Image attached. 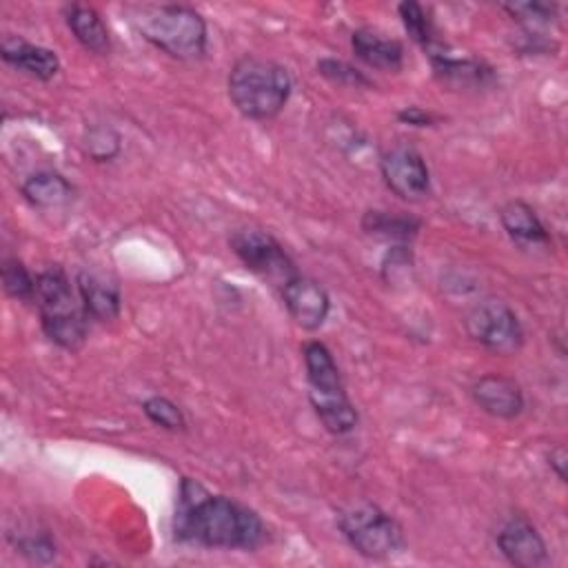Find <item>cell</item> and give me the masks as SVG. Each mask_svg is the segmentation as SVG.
I'll list each match as a JSON object with an SVG mask.
<instances>
[{
	"mask_svg": "<svg viewBox=\"0 0 568 568\" xmlns=\"http://www.w3.org/2000/svg\"><path fill=\"white\" fill-rule=\"evenodd\" d=\"M78 295L89 317L109 322L120 315V291L113 282L104 280L102 275L82 271L78 275Z\"/></svg>",
	"mask_w": 568,
	"mask_h": 568,
	"instance_id": "cell-16",
	"label": "cell"
},
{
	"mask_svg": "<svg viewBox=\"0 0 568 568\" xmlns=\"http://www.w3.org/2000/svg\"><path fill=\"white\" fill-rule=\"evenodd\" d=\"M337 526L355 552L368 559H388L404 550V530L377 504H351L337 515Z\"/></svg>",
	"mask_w": 568,
	"mask_h": 568,
	"instance_id": "cell-6",
	"label": "cell"
},
{
	"mask_svg": "<svg viewBox=\"0 0 568 568\" xmlns=\"http://www.w3.org/2000/svg\"><path fill=\"white\" fill-rule=\"evenodd\" d=\"M2 286H4V293L13 300H20V302L36 300V277L18 257L2 260Z\"/></svg>",
	"mask_w": 568,
	"mask_h": 568,
	"instance_id": "cell-22",
	"label": "cell"
},
{
	"mask_svg": "<svg viewBox=\"0 0 568 568\" xmlns=\"http://www.w3.org/2000/svg\"><path fill=\"white\" fill-rule=\"evenodd\" d=\"M548 459H550V466L555 468L557 477L561 481H566V450H564V446H557L555 450H550Z\"/></svg>",
	"mask_w": 568,
	"mask_h": 568,
	"instance_id": "cell-28",
	"label": "cell"
},
{
	"mask_svg": "<svg viewBox=\"0 0 568 568\" xmlns=\"http://www.w3.org/2000/svg\"><path fill=\"white\" fill-rule=\"evenodd\" d=\"M229 246L251 273L275 286L277 291H282L293 277L300 275L295 262L284 251V246L266 231L237 229L229 237Z\"/></svg>",
	"mask_w": 568,
	"mask_h": 568,
	"instance_id": "cell-7",
	"label": "cell"
},
{
	"mask_svg": "<svg viewBox=\"0 0 568 568\" xmlns=\"http://www.w3.org/2000/svg\"><path fill=\"white\" fill-rule=\"evenodd\" d=\"M504 11L513 16V20L521 22L528 33H537V27H546L557 18V4L548 2H508L501 4Z\"/></svg>",
	"mask_w": 568,
	"mask_h": 568,
	"instance_id": "cell-23",
	"label": "cell"
},
{
	"mask_svg": "<svg viewBox=\"0 0 568 568\" xmlns=\"http://www.w3.org/2000/svg\"><path fill=\"white\" fill-rule=\"evenodd\" d=\"M280 295L291 320L300 328L317 331L326 322L331 311V300L320 282L300 273L280 291Z\"/></svg>",
	"mask_w": 568,
	"mask_h": 568,
	"instance_id": "cell-11",
	"label": "cell"
},
{
	"mask_svg": "<svg viewBox=\"0 0 568 568\" xmlns=\"http://www.w3.org/2000/svg\"><path fill=\"white\" fill-rule=\"evenodd\" d=\"M20 191L24 200L36 209H60L67 206L75 195L73 184L55 171H38L29 175Z\"/></svg>",
	"mask_w": 568,
	"mask_h": 568,
	"instance_id": "cell-18",
	"label": "cell"
},
{
	"mask_svg": "<svg viewBox=\"0 0 568 568\" xmlns=\"http://www.w3.org/2000/svg\"><path fill=\"white\" fill-rule=\"evenodd\" d=\"M468 335L495 355H515L524 346L517 313L501 300H484L466 315Z\"/></svg>",
	"mask_w": 568,
	"mask_h": 568,
	"instance_id": "cell-8",
	"label": "cell"
},
{
	"mask_svg": "<svg viewBox=\"0 0 568 568\" xmlns=\"http://www.w3.org/2000/svg\"><path fill=\"white\" fill-rule=\"evenodd\" d=\"M0 55L11 67H16L38 80H51L60 71V58L53 49L27 42L20 36L2 38Z\"/></svg>",
	"mask_w": 568,
	"mask_h": 568,
	"instance_id": "cell-14",
	"label": "cell"
},
{
	"mask_svg": "<svg viewBox=\"0 0 568 568\" xmlns=\"http://www.w3.org/2000/svg\"><path fill=\"white\" fill-rule=\"evenodd\" d=\"M499 222L504 231L519 244H548L550 233L546 231L544 222L535 213V209L524 200H508L499 209Z\"/></svg>",
	"mask_w": 568,
	"mask_h": 568,
	"instance_id": "cell-17",
	"label": "cell"
},
{
	"mask_svg": "<svg viewBox=\"0 0 568 568\" xmlns=\"http://www.w3.org/2000/svg\"><path fill=\"white\" fill-rule=\"evenodd\" d=\"M142 410L155 426H160L164 430H184L186 428V417H184L182 408L175 402H171L169 397L153 395L142 402Z\"/></svg>",
	"mask_w": 568,
	"mask_h": 568,
	"instance_id": "cell-24",
	"label": "cell"
},
{
	"mask_svg": "<svg viewBox=\"0 0 568 568\" xmlns=\"http://www.w3.org/2000/svg\"><path fill=\"white\" fill-rule=\"evenodd\" d=\"M229 98L233 106L248 120H273L282 113L291 98V75L280 62L242 55L229 71Z\"/></svg>",
	"mask_w": 568,
	"mask_h": 568,
	"instance_id": "cell-2",
	"label": "cell"
},
{
	"mask_svg": "<svg viewBox=\"0 0 568 568\" xmlns=\"http://www.w3.org/2000/svg\"><path fill=\"white\" fill-rule=\"evenodd\" d=\"M362 229L368 235L377 237V240L406 244L419 233L422 220H417L413 215H406V213H399V211L371 209L362 215Z\"/></svg>",
	"mask_w": 568,
	"mask_h": 568,
	"instance_id": "cell-20",
	"label": "cell"
},
{
	"mask_svg": "<svg viewBox=\"0 0 568 568\" xmlns=\"http://www.w3.org/2000/svg\"><path fill=\"white\" fill-rule=\"evenodd\" d=\"M470 397L479 406V410L497 419H515L524 410L521 386L508 375H481L470 386Z\"/></svg>",
	"mask_w": 568,
	"mask_h": 568,
	"instance_id": "cell-12",
	"label": "cell"
},
{
	"mask_svg": "<svg viewBox=\"0 0 568 568\" xmlns=\"http://www.w3.org/2000/svg\"><path fill=\"white\" fill-rule=\"evenodd\" d=\"M397 120H399L402 124H408V126H430L437 118H435L430 111L422 109V106H404V109L397 113Z\"/></svg>",
	"mask_w": 568,
	"mask_h": 568,
	"instance_id": "cell-27",
	"label": "cell"
},
{
	"mask_svg": "<svg viewBox=\"0 0 568 568\" xmlns=\"http://www.w3.org/2000/svg\"><path fill=\"white\" fill-rule=\"evenodd\" d=\"M129 16L146 42L175 60H197L206 51V22L189 4H138Z\"/></svg>",
	"mask_w": 568,
	"mask_h": 568,
	"instance_id": "cell-3",
	"label": "cell"
},
{
	"mask_svg": "<svg viewBox=\"0 0 568 568\" xmlns=\"http://www.w3.org/2000/svg\"><path fill=\"white\" fill-rule=\"evenodd\" d=\"M397 11H399V18H402V24H404L406 33H408L419 47H424L428 53H435V51L442 49V44H439L437 38H435V27H433V22H430L426 9H424L419 2H415V0H404V2L397 7Z\"/></svg>",
	"mask_w": 568,
	"mask_h": 568,
	"instance_id": "cell-21",
	"label": "cell"
},
{
	"mask_svg": "<svg viewBox=\"0 0 568 568\" xmlns=\"http://www.w3.org/2000/svg\"><path fill=\"white\" fill-rule=\"evenodd\" d=\"M435 78L455 89H484L495 82V69L475 58H455L444 49L428 53Z\"/></svg>",
	"mask_w": 568,
	"mask_h": 568,
	"instance_id": "cell-13",
	"label": "cell"
},
{
	"mask_svg": "<svg viewBox=\"0 0 568 568\" xmlns=\"http://www.w3.org/2000/svg\"><path fill=\"white\" fill-rule=\"evenodd\" d=\"M497 548L517 568H539L548 561V548L535 524L524 515H513L497 532Z\"/></svg>",
	"mask_w": 568,
	"mask_h": 568,
	"instance_id": "cell-10",
	"label": "cell"
},
{
	"mask_svg": "<svg viewBox=\"0 0 568 568\" xmlns=\"http://www.w3.org/2000/svg\"><path fill=\"white\" fill-rule=\"evenodd\" d=\"M44 335L64 351H78L87 339V311L60 266L36 275V300Z\"/></svg>",
	"mask_w": 568,
	"mask_h": 568,
	"instance_id": "cell-4",
	"label": "cell"
},
{
	"mask_svg": "<svg viewBox=\"0 0 568 568\" xmlns=\"http://www.w3.org/2000/svg\"><path fill=\"white\" fill-rule=\"evenodd\" d=\"M351 47L355 55L368 67L386 73H397L404 67V47L395 38H384L371 27L355 29L351 36Z\"/></svg>",
	"mask_w": 568,
	"mask_h": 568,
	"instance_id": "cell-15",
	"label": "cell"
},
{
	"mask_svg": "<svg viewBox=\"0 0 568 568\" xmlns=\"http://www.w3.org/2000/svg\"><path fill=\"white\" fill-rule=\"evenodd\" d=\"M67 24L73 38L91 53L104 55L111 49V36L102 20V16L89 4H71L67 7Z\"/></svg>",
	"mask_w": 568,
	"mask_h": 568,
	"instance_id": "cell-19",
	"label": "cell"
},
{
	"mask_svg": "<svg viewBox=\"0 0 568 568\" xmlns=\"http://www.w3.org/2000/svg\"><path fill=\"white\" fill-rule=\"evenodd\" d=\"M317 71L320 75H324L328 82L337 84V87H348V89H362V87H371V80L364 75V71H359L357 67L337 60V58H322L317 62Z\"/></svg>",
	"mask_w": 568,
	"mask_h": 568,
	"instance_id": "cell-25",
	"label": "cell"
},
{
	"mask_svg": "<svg viewBox=\"0 0 568 568\" xmlns=\"http://www.w3.org/2000/svg\"><path fill=\"white\" fill-rule=\"evenodd\" d=\"M384 184L406 202H419L430 193V171L424 155L410 144H393L379 158Z\"/></svg>",
	"mask_w": 568,
	"mask_h": 568,
	"instance_id": "cell-9",
	"label": "cell"
},
{
	"mask_svg": "<svg viewBox=\"0 0 568 568\" xmlns=\"http://www.w3.org/2000/svg\"><path fill=\"white\" fill-rule=\"evenodd\" d=\"M18 550L22 555H27L29 559L38 561V564H44V561H51L55 557V544L47 537V535H31V537H24L18 541Z\"/></svg>",
	"mask_w": 568,
	"mask_h": 568,
	"instance_id": "cell-26",
	"label": "cell"
},
{
	"mask_svg": "<svg viewBox=\"0 0 568 568\" xmlns=\"http://www.w3.org/2000/svg\"><path fill=\"white\" fill-rule=\"evenodd\" d=\"M304 366L311 406L331 435H346L357 426V410L346 395L339 368L322 342L304 344Z\"/></svg>",
	"mask_w": 568,
	"mask_h": 568,
	"instance_id": "cell-5",
	"label": "cell"
},
{
	"mask_svg": "<svg viewBox=\"0 0 568 568\" xmlns=\"http://www.w3.org/2000/svg\"><path fill=\"white\" fill-rule=\"evenodd\" d=\"M173 537L202 548L255 550L266 541V524L237 499L213 495L200 481L184 477L173 513Z\"/></svg>",
	"mask_w": 568,
	"mask_h": 568,
	"instance_id": "cell-1",
	"label": "cell"
}]
</instances>
